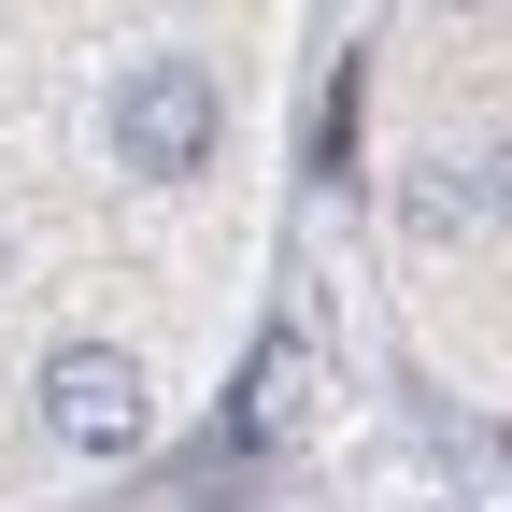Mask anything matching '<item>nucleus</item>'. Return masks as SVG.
Here are the masks:
<instances>
[{
	"instance_id": "f257e3e1",
	"label": "nucleus",
	"mask_w": 512,
	"mask_h": 512,
	"mask_svg": "<svg viewBox=\"0 0 512 512\" xmlns=\"http://www.w3.org/2000/svg\"><path fill=\"white\" fill-rule=\"evenodd\" d=\"M214 128H228L214 57H143V72L114 86V157H128V171H200Z\"/></svg>"
},
{
	"instance_id": "7ed1b4c3",
	"label": "nucleus",
	"mask_w": 512,
	"mask_h": 512,
	"mask_svg": "<svg viewBox=\"0 0 512 512\" xmlns=\"http://www.w3.org/2000/svg\"><path fill=\"white\" fill-rule=\"evenodd\" d=\"M299 399H313V356H299V342H256V370H242V399H228V441H214V456L285 441V427H299Z\"/></svg>"
},
{
	"instance_id": "f03ea898",
	"label": "nucleus",
	"mask_w": 512,
	"mask_h": 512,
	"mask_svg": "<svg viewBox=\"0 0 512 512\" xmlns=\"http://www.w3.org/2000/svg\"><path fill=\"white\" fill-rule=\"evenodd\" d=\"M43 413H57V441H86V456H128V441H143V370L114 342H57L43 356Z\"/></svg>"
}]
</instances>
